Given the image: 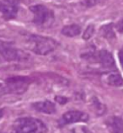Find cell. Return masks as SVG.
<instances>
[{"label": "cell", "mask_w": 123, "mask_h": 133, "mask_svg": "<svg viewBox=\"0 0 123 133\" xmlns=\"http://www.w3.org/2000/svg\"><path fill=\"white\" fill-rule=\"evenodd\" d=\"M68 133H90V132L88 128H86L85 127H83V125H80V127H75L70 129Z\"/></svg>", "instance_id": "16"}, {"label": "cell", "mask_w": 123, "mask_h": 133, "mask_svg": "<svg viewBox=\"0 0 123 133\" xmlns=\"http://www.w3.org/2000/svg\"><path fill=\"white\" fill-rule=\"evenodd\" d=\"M115 27L119 33L123 34V18L121 20H119V21L116 23V24L115 25Z\"/></svg>", "instance_id": "18"}, {"label": "cell", "mask_w": 123, "mask_h": 133, "mask_svg": "<svg viewBox=\"0 0 123 133\" xmlns=\"http://www.w3.org/2000/svg\"><path fill=\"white\" fill-rule=\"evenodd\" d=\"M2 86V84H1V83H0V87H1Z\"/></svg>", "instance_id": "22"}, {"label": "cell", "mask_w": 123, "mask_h": 133, "mask_svg": "<svg viewBox=\"0 0 123 133\" xmlns=\"http://www.w3.org/2000/svg\"><path fill=\"white\" fill-rule=\"evenodd\" d=\"M89 120V115L79 110H70L64 113L60 120L58 121V125L60 127H63L67 125L76 123L80 121H87Z\"/></svg>", "instance_id": "5"}, {"label": "cell", "mask_w": 123, "mask_h": 133, "mask_svg": "<svg viewBox=\"0 0 123 133\" xmlns=\"http://www.w3.org/2000/svg\"><path fill=\"white\" fill-rule=\"evenodd\" d=\"M105 124L111 133H123V116H112Z\"/></svg>", "instance_id": "9"}, {"label": "cell", "mask_w": 123, "mask_h": 133, "mask_svg": "<svg viewBox=\"0 0 123 133\" xmlns=\"http://www.w3.org/2000/svg\"><path fill=\"white\" fill-rule=\"evenodd\" d=\"M0 133H1V132H0Z\"/></svg>", "instance_id": "23"}, {"label": "cell", "mask_w": 123, "mask_h": 133, "mask_svg": "<svg viewBox=\"0 0 123 133\" xmlns=\"http://www.w3.org/2000/svg\"><path fill=\"white\" fill-rule=\"evenodd\" d=\"M30 79L28 77L17 76L9 78L6 80V83L8 84V89L11 93L21 94L24 92L27 89L28 84L30 83Z\"/></svg>", "instance_id": "6"}, {"label": "cell", "mask_w": 123, "mask_h": 133, "mask_svg": "<svg viewBox=\"0 0 123 133\" xmlns=\"http://www.w3.org/2000/svg\"><path fill=\"white\" fill-rule=\"evenodd\" d=\"M0 55L7 61H26L30 56L20 49L14 47L11 43L0 40Z\"/></svg>", "instance_id": "4"}, {"label": "cell", "mask_w": 123, "mask_h": 133, "mask_svg": "<svg viewBox=\"0 0 123 133\" xmlns=\"http://www.w3.org/2000/svg\"><path fill=\"white\" fill-rule=\"evenodd\" d=\"M30 12L33 14V22L39 26H50L54 21V14L47 7L42 4H36L30 7Z\"/></svg>", "instance_id": "3"}, {"label": "cell", "mask_w": 123, "mask_h": 133, "mask_svg": "<svg viewBox=\"0 0 123 133\" xmlns=\"http://www.w3.org/2000/svg\"><path fill=\"white\" fill-rule=\"evenodd\" d=\"M92 104L94 106V109L95 110L98 115H102L105 111V106L101 102H100V100L98 99L97 98H95V97L93 98Z\"/></svg>", "instance_id": "14"}, {"label": "cell", "mask_w": 123, "mask_h": 133, "mask_svg": "<svg viewBox=\"0 0 123 133\" xmlns=\"http://www.w3.org/2000/svg\"><path fill=\"white\" fill-rule=\"evenodd\" d=\"M94 31H95L94 25H93V24H89V25L87 27V29L84 30V32L83 34V39L85 41L89 40L90 38L94 36Z\"/></svg>", "instance_id": "15"}, {"label": "cell", "mask_w": 123, "mask_h": 133, "mask_svg": "<svg viewBox=\"0 0 123 133\" xmlns=\"http://www.w3.org/2000/svg\"><path fill=\"white\" fill-rule=\"evenodd\" d=\"M32 108L38 112L45 114H53L56 112V105L50 100L38 101L32 104Z\"/></svg>", "instance_id": "10"}, {"label": "cell", "mask_w": 123, "mask_h": 133, "mask_svg": "<svg viewBox=\"0 0 123 133\" xmlns=\"http://www.w3.org/2000/svg\"><path fill=\"white\" fill-rule=\"evenodd\" d=\"M3 110H0V119L3 117Z\"/></svg>", "instance_id": "21"}, {"label": "cell", "mask_w": 123, "mask_h": 133, "mask_svg": "<svg viewBox=\"0 0 123 133\" xmlns=\"http://www.w3.org/2000/svg\"><path fill=\"white\" fill-rule=\"evenodd\" d=\"M56 101L58 102L59 104H64L68 102V99L65 97H62V96H57L56 97Z\"/></svg>", "instance_id": "19"}, {"label": "cell", "mask_w": 123, "mask_h": 133, "mask_svg": "<svg viewBox=\"0 0 123 133\" xmlns=\"http://www.w3.org/2000/svg\"><path fill=\"white\" fill-rule=\"evenodd\" d=\"M100 33L103 37L109 41L115 40V33L114 31L113 24H107L105 25L101 26L100 29Z\"/></svg>", "instance_id": "12"}, {"label": "cell", "mask_w": 123, "mask_h": 133, "mask_svg": "<svg viewBox=\"0 0 123 133\" xmlns=\"http://www.w3.org/2000/svg\"><path fill=\"white\" fill-rule=\"evenodd\" d=\"M47 128L36 118L23 117L16 120L12 125V133H46Z\"/></svg>", "instance_id": "1"}, {"label": "cell", "mask_w": 123, "mask_h": 133, "mask_svg": "<svg viewBox=\"0 0 123 133\" xmlns=\"http://www.w3.org/2000/svg\"><path fill=\"white\" fill-rule=\"evenodd\" d=\"M105 0H84V3L87 7H94L103 3Z\"/></svg>", "instance_id": "17"}, {"label": "cell", "mask_w": 123, "mask_h": 133, "mask_svg": "<svg viewBox=\"0 0 123 133\" xmlns=\"http://www.w3.org/2000/svg\"><path fill=\"white\" fill-rule=\"evenodd\" d=\"M107 83L111 86H121L123 85V78L119 73H111L107 77Z\"/></svg>", "instance_id": "13"}, {"label": "cell", "mask_w": 123, "mask_h": 133, "mask_svg": "<svg viewBox=\"0 0 123 133\" xmlns=\"http://www.w3.org/2000/svg\"><path fill=\"white\" fill-rule=\"evenodd\" d=\"M98 59L103 68L107 69H115V62L113 56L110 51L106 50H101L98 53Z\"/></svg>", "instance_id": "8"}, {"label": "cell", "mask_w": 123, "mask_h": 133, "mask_svg": "<svg viewBox=\"0 0 123 133\" xmlns=\"http://www.w3.org/2000/svg\"><path fill=\"white\" fill-rule=\"evenodd\" d=\"M57 42L49 37L33 35L29 38V48L36 54L47 55L57 47Z\"/></svg>", "instance_id": "2"}, {"label": "cell", "mask_w": 123, "mask_h": 133, "mask_svg": "<svg viewBox=\"0 0 123 133\" xmlns=\"http://www.w3.org/2000/svg\"><path fill=\"white\" fill-rule=\"evenodd\" d=\"M119 60H120V63L122 66V69H123V50H121L119 51Z\"/></svg>", "instance_id": "20"}, {"label": "cell", "mask_w": 123, "mask_h": 133, "mask_svg": "<svg viewBox=\"0 0 123 133\" xmlns=\"http://www.w3.org/2000/svg\"><path fill=\"white\" fill-rule=\"evenodd\" d=\"M81 33V27L78 24H69L62 28V34L68 37H75Z\"/></svg>", "instance_id": "11"}, {"label": "cell", "mask_w": 123, "mask_h": 133, "mask_svg": "<svg viewBox=\"0 0 123 133\" xmlns=\"http://www.w3.org/2000/svg\"><path fill=\"white\" fill-rule=\"evenodd\" d=\"M18 0H0V12L5 19H12L17 16L19 10Z\"/></svg>", "instance_id": "7"}]
</instances>
